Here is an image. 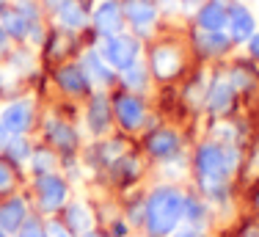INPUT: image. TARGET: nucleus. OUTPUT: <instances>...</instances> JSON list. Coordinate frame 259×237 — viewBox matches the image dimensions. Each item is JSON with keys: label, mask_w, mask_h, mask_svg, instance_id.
I'll return each mask as SVG.
<instances>
[{"label": "nucleus", "mask_w": 259, "mask_h": 237, "mask_svg": "<svg viewBox=\"0 0 259 237\" xmlns=\"http://www.w3.org/2000/svg\"><path fill=\"white\" fill-rule=\"evenodd\" d=\"M185 218V196L174 188L152 190L146 202V229L152 237H165Z\"/></svg>", "instance_id": "1"}, {"label": "nucleus", "mask_w": 259, "mask_h": 237, "mask_svg": "<svg viewBox=\"0 0 259 237\" xmlns=\"http://www.w3.org/2000/svg\"><path fill=\"white\" fill-rule=\"evenodd\" d=\"M196 168H199V179L204 185V190H209V193H218V188L226 179V174L232 171L229 160H226V149L215 146V143H207V146L199 149Z\"/></svg>", "instance_id": "2"}, {"label": "nucleus", "mask_w": 259, "mask_h": 237, "mask_svg": "<svg viewBox=\"0 0 259 237\" xmlns=\"http://www.w3.org/2000/svg\"><path fill=\"white\" fill-rule=\"evenodd\" d=\"M100 55L113 69H130L138 58V42L124 39V36H108L100 47Z\"/></svg>", "instance_id": "3"}, {"label": "nucleus", "mask_w": 259, "mask_h": 237, "mask_svg": "<svg viewBox=\"0 0 259 237\" xmlns=\"http://www.w3.org/2000/svg\"><path fill=\"white\" fill-rule=\"evenodd\" d=\"M39 202L45 210H58L66 202V182L55 174H41L39 177Z\"/></svg>", "instance_id": "4"}, {"label": "nucleus", "mask_w": 259, "mask_h": 237, "mask_svg": "<svg viewBox=\"0 0 259 237\" xmlns=\"http://www.w3.org/2000/svg\"><path fill=\"white\" fill-rule=\"evenodd\" d=\"M30 118H33V110H30V102H28V99H20V102L6 105L3 113H0L3 127L9 130V133H14V135H22V133H25V130L30 127Z\"/></svg>", "instance_id": "5"}, {"label": "nucleus", "mask_w": 259, "mask_h": 237, "mask_svg": "<svg viewBox=\"0 0 259 237\" xmlns=\"http://www.w3.org/2000/svg\"><path fill=\"white\" fill-rule=\"evenodd\" d=\"M94 20H97V28H100L105 36L119 33L121 25H124V17H121V6L116 3V0H105L100 9H97Z\"/></svg>", "instance_id": "6"}, {"label": "nucleus", "mask_w": 259, "mask_h": 237, "mask_svg": "<svg viewBox=\"0 0 259 237\" xmlns=\"http://www.w3.org/2000/svg\"><path fill=\"white\" fill-rule=\"evenodd\" d=\"M124 17L135 25V28L146 30V28H152L157 11L149 0H124Z\"/></svg>", "instance_id": "7"}, {"label": "nucleus", "mask_w": 259, "mask_h": 237, "mask_svg": "<svg viewBox=\"0 0 259 237\" xmlns=\"http://www.w3.org/2000/svg\"><path fill=\"white\" fill-rule=\"evenodd\" d=\"M229 30H232V39L243 42L254 36V14H251L245 6H232L229 9Z\"/></svg>", "instance_id": "8"}, {"label": "nucleus", "mask_w": 259, "mask_h": 237, "mask_svg": "<svg viewBox=\"0 0 259 237\" xmlns=\"http://www.w3.org/2000/svg\"><path fill=\"white\" fill-rule=\"evenodd\" d=\"M116 116H119L121 127L135 130V127H141V122H144V105H141L135 97H119L116 99Z\"/></svg>", "instance_id": "9"}, {"label": "nucleus", "mask_w": 259, "mask_h": 237, "mask_svg": "<svg viewBox=\"0 0 259 237\" xmlns=\"http://www.w3.org/2000/svg\"><path fill=\"white\" fill-rule=\"evenodd\" d=\"M152 69L157 77H171L180 72V53L174 47H157L152 53Z\"/></svg>", "instance_id": "10"}, {"label": "nucleus", "mask_w": 259, "mask_h": 237, "mask_svg": "<svg viewBox=\"0 0 259 237\" xmlns=\"http://www.w3.org/2000/svg\"><path fill=\"white\" fill-rule=\"evenodd\" d=\"M25 223V202L22 199H11L9 204L0 207V229L3 232H20Z\"/></svg>", "instance_id": "11"}, {"label": "nucleus", "mask_w": 259, "mask_h": 237, "mask_svg": "<svg viewBox=\"0 0 259 237\" xmlns=\"http://www.w3.org/2000/svg\"><path fill=\"white\" fill-rule=\"evenodd\" d=\"M229 25V11L221 3H207L199 11V28L201 30H224Z\"/></svg>", "instance_id": "12"}, {"label": "nucleus", "mask_w": 259, "mask_h": 237, "mask_svg": "<svg viewBox=\"0 0 259 237\" xmlns=\"http://www.w3.org/2000/svg\"><path fill=\"white\" fill-rule=\"evenodd\" d=\"M108 122H110V113H108V102H105L102 94H97L91 99V108H89V127L91 133L102 135L108 130Z\"/></svg>", "instance_id": "13"}, {"label": "nucleus", "mask_w": 259, "mask_h": 237, "mask_svg": "<svg viewBox=\"0 0 259 237\" xmlns=\"http://www.w3.org/2000/svg\"><path fill=\"white\" fill-rule=\"evenodd\" d=\"M177 146H180V138H177V133H171V130H157V133L149 138V152L157 154V157L174 154Z\"/></svg>", "instance_id": "14"}, {"label": "nucleus", "mask_w": 259, "mask_h": 237, "mask_svg": "<svg viewBox=\"0 0 259 237\" xmlns=\"http://www.w3.org/2000/svg\"><path fill=\"white\" fill-rule=\"evenodd\" d=\"M83 64H85V77H94L97 83H108L110 80V64L102 58L97 50L83 55Z\"/></svg>", "instance_id": "15"}, {"label": "nucleus", "mask_w": 259, "mask_h": 237, "mask_svg": "<svg viewBox=\"0 0 259 237\" xmlns=\"http://www.w3.org/2000/svg\"><path fill=\"white\" fill-rule=\"evenodd\" d=\"M232 97H234V86L226 83V80H218V83L209 89V108L215 110V113H224V110H229L232 105Z\"/></svg>", "instance_id": "16"}, {"label": "nucleus", "mask_w": 259, "mask_h": 237, "mask_svg": "<svg viewBox=\"0 0 259 237\" xmlns=\"http://www.w3.org/2000/svg\"><path fill=\"white\" fill-rule=\"evenodd\" d=\"M58 83L64 86L69 94H80V91L89 89V77H85L83 69H77V66H64V69H58Z\"/></svg>", "instance_id": "17"}, {"label": "nucleus", "mask_w": 259, "mask_h": 237, "mask_svg": "<svg viewBox=\"0 0 259 237\" xmlns=\"http://www.w3.org/2000/svg\"><path fill=\"white\" fill-rule=\"evenodd\" d=\"M28 22H33V20H28L22 11H0V25H3V30L11 36H17V39H22V36L28 33Z\"/></svg>", "instance_id": "18"}, {"label": "nucleus", "mask_w": 259, "mask_h": 237, "mask_svg": "<svg viewBox=\"0 0 259 237\" xmlns=\"http://www.w3.org/2000/svg\"><path fill=\"white\" fill-rule=\"evenodd\" d=\"M66 221H69L72 229H77V232H89L91 223H94V218H91V210L85 207V204H69V210H66Z\"/></svg>", "instance_id": "19"}, {"label": "nucleus", "mask_w": 259, "mask_h": 237, "mask_svg": "<svg viewBox=\"0 0 259 237\" xmlns=\"http://www.w3.org/2000/svg\"><path fill=\"white\" fill-rule=\"evenodd\" d=\"M58 17L66 28H83L85 25V11L80 9L75 0H64V3L58 6Z\"/></svg>", "instance_id": "20"}, {"label": "nucleus", "mask_w": 259, "mask_h": 237, "mask_svg": "<svg viewBox=\"0 0 259 237\" xmlns=\"http://www.w3.org/2000/svg\"><path fill=\"white\" fill-rule=\"evenodd\" d=\"M47 127H50V138L58 143L61 149H72V146H75V133H72L66 124H61V122H55V118H53Z\"/></svg>", "instance_id": "21"}, {"label": "nucleus", "mask_w": 259, "mask_h": 237, "mask_svg": "<svg viewBox=\"0 0 259 237\" xmlns=\"http://www.w3.org/2000/svg\"><path fill=\"white\" fill-rule=\"evenodd\" d=\"M226 36L221 33V30H207V36L201 39V47L209 50V53H221V50H226Z\"/></svg>", "instance_id": "22"}, {"label": "nucleus", "mask_w": 259, "mask_h": 237, "mask_svg": "<svg viewBox=\"0 0 259 237\" xmlns=\"http://www.w3.org/2000/svg\"><path fill=\"white\" fill-rule=\"evenodd\" d=\"M144 80H146L144 66H141L138 61H135V64L127 69V74H124V83L130 86V89H144Z\"/></svg>", "instance_id": "23"}, {"label": "nucleus", "mask_w": 259, "mask_h": 237, "mask_svg": "<svg viewBox=\"0 0 259 237\" xmlns=\"http://www.w3.org/2000/svg\"><path fill=\"white\" fill-rule=\"evenodd\" d=\"M9 149H11V157H14V160H20V163L30 157V149H28V143L22 141V138L11 141V143H9Z\"/></svg>", "instance_id": "24"}, {"label": "nucleus", "mask_w": 259, "mask_h": 237, "mask_svg": "<svg viewBox=\"0 0 259 237\" xmlns=\"http://www.w3.org/2000/svg\"><path fill=\"white\" fill-rule=\"evenodd\" d=\"M185 215L190 218V221H204V207H201L199 202H190V199H185Z\"/></svg>", "instance_id": "25"}, {"label": "nucleus", "mask_w": 259, "mask_h": 237, "mask_svg": "<svg viewBox=\"0 0 259 237\" xmlns=\"http://www.w3.org/2000/svg\"><path fill=\"white\" fill-rule=\"evenodd\" d=\"M33 166H36V171H39V174H50V168H53V154L39 152V154L33 157Z\"/></svg>", "instance_id": "26"}, {"label": "nucleus", "mask_w": 259, "mask_h": 237, "mask_svg": "<svg viewBox=\"0 0 259 237\" xmlns=\"http://www.w3.org/2000/svg\"><path fill=\"white\" fill-rule=\"evenodd\" d=\"M11 182H14V177H11V171L6 168L3 163H0V190H9Z\"/></svg>", "instance_id": "27"}, {"label": "nucleus", "mask_w": 259, "mask_h": 237, "mask_svg": "<svg viewBox=\"0 0 259 237\" xmlns=\"http://www.w3.org/2000/svg\"><path fill=\"white\" fill-rule=\"evenodd\" d=\"M47 237H69V232H66L64 226H61V223H47V232H45Z\"/></svg>", "instance_id": "28"}, {"label": "nucleus", "mask_w": 259, "mask_h": 237, "mask_svg": "<svg viewBox=\"0 0 259 237\" xmlns=\"http://www.w3.org/2000/svg\"><path fill=\"white\" fill-rule=\"evenodd\" d=\"M20 237H47V234L41 232V229L36 226V223H28V226H22V229H20Z\"/></svg>", "instance_id": "29"}, {"label": "nucleus", "mask_w": 259, "mask_h": 237, "mask_svg": "<svg viewBox=\"0 0 259 237\" xmlns=\"http://www.w3.org/2000/svg\"><path fill=\"white\" fill-rule=\"evenodd\" d=\"M248 47H251V55H254V58H259V33H254V36H251Z\"/></svg>", "instance_id": "30"}, {"label": "nucleus", "mask_w": 259, "mask_h": 237, "mask_svg": "<svg viewBox=\"0 0 259 237\" xmlns=\"http://www.w3.org/2000/svg\"><path fill=\"white\" fill-rule=\"evenodd\" d=\"M171 237H201V234L196 232V229H177V232L171 234Z\"/></svg>", "instance_id": "31"}, {"label": "nucleus", "mask_w": 259, "mask_h": 237, "mask_svg": "<svg viewBox=\"0 0 259 237\" xmlns=\"http://www.w3.org/2000/svg\"><path fill=\"white\" fill-rule=\"evenodd\" d=\"M9 135H11V133L3 127V122H0V149H6V146H9Z\"/></svg>", "instance_id": "32"}, {"label": "nucleus", "mask_w": 259, "mask_h": 237, "mask_svg": "<svg viewBox=\"0 0 259 237\" xmlns=\"http://www.w3.org/2000/svg\"><path fill=\"white\" fill-rule=\"evenodd\" d=\"M3 47H6V30L0 28V50H3Z\"/></svg>", "instance_id": "33"}, {"label": "nucleus", "mask_w": 259, "mask_h": 237, "mask_svg": "<svg viewBox=\"0 0 259 237\" xmlns=\"http://www.w3.org/2000/svg\"><path fill=\"white\" fill-rule=\"evenodd\" d=\"M47 3H50V6H55V9H58V6L64 3V0H47Z\"/></svg>", "instance_id": "34"}, {"label": "nucleus", "mask_w": 259, "mask_h": 237, "mask_svg": "<svg viewBox=\"0 0 259 237\" xmlns=\"http://www.w3.org/2000/svg\"><path fill=\"white\" fill-rule=\"evenodd\" d=\"M182 3H201V0H182Z\"/></svg>", "instance_id": "35"}, {"label": "nucleus", "mask_w": 259, "mask_h": 237, "mask_svg": "<svg viewBox=\"0 0 259 237\" xmlns=\"http://www.w3.org/2000/svg\"><path fill=\"white\" fill-rule=\"evenodd\" d=\"M0 237H6V232H3V229H0Z\"/></svg>", "instance_id": "36"}, {"label": "nucleus", "mask_w": 259, "mask_h": 237, "mask_svg": "<svg viewBox=\"0 0 259 237\" xmlns=\"http://www.w3.org/2000/svg\"><path fill=\"white\" fill-rule=\"evenodd\" d=\"M83 237H97V234H83Z\"/></svg>", "instance_id": "37"}]
</instances>
